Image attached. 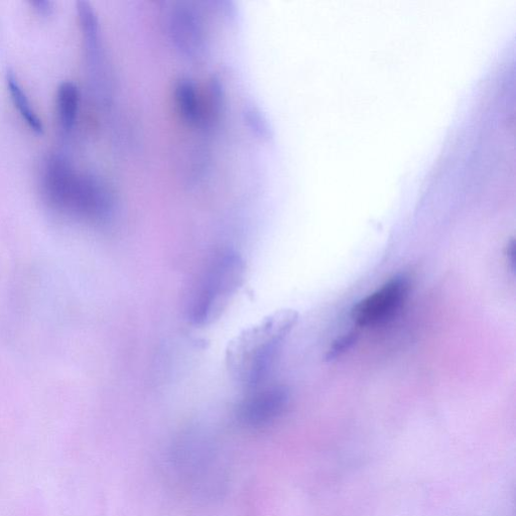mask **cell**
Listing matches in <instances>:
<instances>
[{"instance_id":"9","label":"cell","mask_w":516,"mask_h":516,"mask_svg":"<svg viewBox=\"0 0 516 516\" xmlns=\"http://www.w3.org/2000/svg\"><path fill=\"white\" fill-rule=\"evenodd\" d=\"M32 5L42 16L51 15L53 11V4L50 2H42V0H39V2H34Z\"/></svg>"},{"instance_id":"6","label":"cell","mask_w":516,"mask_h":516,"mask_svg":"<svg viewBox=\"0 0 516 516\" xmlns=\"http://www.w3.org/2000/svg\"><path fill=\"white\" fill-rule=\"evenodd\" d=\"M80 108V91L72 82H64L58 89L57 109L63 132L70 134L77 122Z\"/></svg>"},{"instance_id":"3","label":"cell","mask_w":516,"mask_h":516,"mask_svg":"<svg viewBox=\"0 0 516 516\" xmlns=\"http://www.w3.org/2000/svg\"><path fill=\"white\" fill-rule=\"evenodd\" d=\"M246 265L232 250L216 253L201 274L188 306L192 324L207 326L218 320L244 284Z\"/></svg>"},{"instance_id":"5","label":"cell","mask_w":516,"mask_h":516,"mask_svg":"<svg viewBox=\"0 0 516 516\" xmlns=\"http://www.w3.org/2000/svg\"><path fill=\"white\" fill-rule=\"evenodd\" d=\"M409 291V279L399 275L358 302L352 309V319L361 327L377 325L391 318L402 307Z\"/></svg>"},{"instance_id":"2","label":"cell","mask_w":516,"mask_h":516,"mask_svg":"<svg viewBox=\"0 0 516 516\" xmlns=\"http://www.w3.org/2000/svg\"><path fill=\"white\" fill-rule=\"evenodd\" d=\"M47 202L57 211L91 224L110 220L117 197L101 179L77 172L61 157L50 158L42 176Z\"/></svg>"},{"instance_id":"10","label":"cell","mask_w":516,"mask_h":516,"mask_svg":"<svg viewBox=\"0 0 516 516\" xmlns=\"http://www.w3.org/2000/svg\"><path fill=\"white\" fill-rule=\"evenodd\" d=\"M507 260H508V263L510 264V268H511L512 272H514V270H515V244H514V241H511L507 245Z\"/></svg>"},{"instance_id":"1","label":"cell","mask_w":516,"mask_h":516,"mask_svg":"<svg viewBox=\"0 0 516 516\" xmlns=\"http://www.w3.org/2000/svg\"><path fill=\"white\" fill-rule=\"evenodd\" d=\"M298 321L297 311L284 309L236 335L225 351L226 367L232 378L249 389L260 386Z\"/></svg>"},{"instance_id":"8","label":"cell","mask_w":516,"mask_h":516,"mask_svg":"<svg viewBox=\"0 0 516 516\" xmlns=\"http://www.w3.org/2000/svg\"><path fill=\"white\" fill-rule=\"evenodd\" d=\"M357 340L358 334L355 331H351L341 336L333 342L332 346L328 350L326 355L327 360L333 361L337 358H340L355 345Z\"/></svg>"},{"instance_id":"7","label":"cell","mask_w":516,"mask_h":516,"mask_svg":"<svg viewBox=\"0 0 516 516\" xmlns=\"http://www.w3.org/2000/svg\"><path fill=\"white\" fill-rule=\"evenodd\" d=\"M6 81L11 98L22 118L35 134L42 135L44 132L43 122L34 110L16 74L11 70L8 71Z\"/></svg>"},{"instance_id":"4","label":"cell","mask_w":516,"mask_h":516,"mask_svg":"<svg viewBox=\"0 0 516 516\" xmlns=\"http://www.w3.org/2000/svg\"><path fill=\"white\" fill-rule=\"evenodd\" d=\"M289 404L290 392L286 386H256L239 404L237 419L248 428H265L282 417Z\"/></svg>"}]
</instances>
